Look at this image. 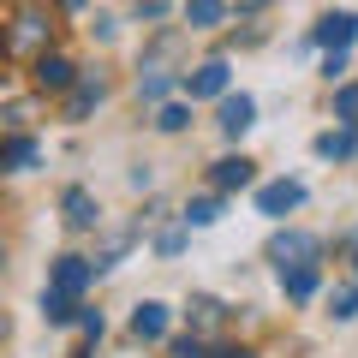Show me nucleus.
I'll use <instances>...</instances> for the list:
<instances>
[{"instance_id":"obj_1","label":"nucleus","mask_w":358,"mask_h":358,"mask_svg":"<svg viewBox=\"0 0 358 358\" xmlns=\"http://www.w3.org/2000/svg\"><path fill=\"white\" fill-rule=\"evenodd\" d=\"M317 251H322V239H317V233H299V227H287V233L268 239V263L281 268V275H287V268H310Z\"/></svg>"},{"instance_id":"obj_2","label":"nucleus","mask_w":358,"mask_h":358,"mask_svg":"<svg viewBox=\"0 0 358 358\" xmlns=\"http://www.w3.org/2000/svg\"><path fill=\"white\" fill-rule=\"evenodd\" d=\"M60 215H66V227H72V233H90L96 221H102V203H96L90 185H66V192H60Z\"/></svg>"},{"instance_id":"obj_3","label":"nucleus","mask_w":358,"mask_h":358,"mask_svg":"<svg viewBox=\"0 0 358 358\" xmlns=\"http://www.w3.org/2000/svg\"><path fill=\"white\" fill-rule=\"evenodd\" d=\"M299 203H305V185H299V179H275V185H263V192H257V215H268V221L293 215Z\"/></svg>"},{"instance_id":"obj_4","label":"nucleus","mask_w":358,"mask_h":358,"mask_svg":"<svg viewBox=\"0 0 358 358\" xmlns=\"http://www.w3.org/2000/svg\"><path fill=\"white\" fill-rule=\"evenodd\" d=\"M310 42H317V48H352L358 42V13H322L317 18V30H310Z\"/></svg>"},{"instance_id":"obj_5","label":"nucleus","mask_w":358,"mask_h":358,"mask_svg":"<svg viewBox=\"0 0 358 358\" xmlns=\"http://www.w3.org/2000/svg\"><path fill=\"white\" fill-rule=\"evenodd\" d=\"M90 281H96V263H90V257H54V275H48L54 293L84 299V287H90Z\"/></svg>"},{"instance_id":"obj_6","label":"nucleus","mask_w":358,"mask_h":358,"mask_svg":"<svg viewBox=\"0 0 358 358\" xmlns=\"http://www.w3.org/2000/svg\"><path fill=\"white\" fill-rule=\"evenodd\" d=\"M30 78H36V90H78V66L66 60V54H36V66H30Z\"/></svg>"},{"instance_id":"obj_7","label":"nucleus","mask_w":358,"mask_h":358,"mask_svg":"<svg viewBox=\"0 0 358 358\" xmlns=\"http://www.w3.org/2000/svg\"><path fill=\"white\" fill-rule=\"evenodd\" d=\"M215 126L227 131V138H245V131L257 126V102H251V96H221V114H215Z\"/></svg>"},{"instance_id":"obj_8","label":"nucleus","mask_w":358,"mask_h":358,"mask_svg":"<svg viewBox=\"0 0 358 358\" xmlns=\"http://www.w3.org/2000/svg\"><path fill=\"white\" fill-rule=\"evenodd\" d=\"M251 179H257V162H245V155H227V162L209 167V185L215 192H245Z\"/></svg>"},{"instance_id":"obj_9","label":"nucleus","mask_w":358,"mask_h":358,"mask_svg":"<svg viewBox=\"0 0 358 358\" xmlns=\"http://www.w3.org/2000/svg\"><path fill=\"white\" fill-rule=\"evenodd\" d=\"M192 96H227V60H203L197 72H185Z\"/></svg>"},{"instance_id":"obj_10","label":"nucleus","mask_w":358,"mask_h":358,"mask_svg":"<svg viewBox=\"0 0 358 358\" xmlns=\"http://www.w3.org/2000/svg\"><path fill=\"white\" fill-rule=\"evenodd\" d=\"M42 36H48V13H42V6H24V13H18V30H13V54H30Z\"/></svg>"},{"instance_id":"obj_11","label":"nucleus","mask_w":358,"mask_h":358,"mask_svg":"<svg viewBox=\"0 0 358 358\" xmlns=\"http://www.w3.org/2000/svg\"><path fill=\"white\" fill-rule=\"evenodd\" d=\"M167 317H173V310L150 299V305L131 310V334H138V341H162V334H167Z\"/></svg>"},{"instance_id":"obj_12","label":"nucleus","mask_w":358,"mask_h":358,"mask_svg":"<svg viewBox=\"0 0 358 358\" xmlns=\"http://www.w3.org/2000/svg\"><path fill=\"white\" fill-rule=\"evenodd\" d=\"M317 155H322V162H352V155H358V126L322 131V138H317Z\"/></svg>"},{"instance_id":"obj_13","label":"nucleus","mask_w":358,"mask_h":358,"mask_svg":"<svg viewBox=\"0 0 358 358\" xmlns=\"http://www.w3.org/2000/svg\"><path fill=\"white\" fill-rule=\"evenodd\" d=\"M108 96V78H78V90H72V102H66V120H84L90 108Z\"/></svg>"},{"instance_id":"obj_14","label":"nucleus","mask_w":358,"mask_h":358,"mask_svg":"<svg viewBox=\"0 0 358 358\" xmlns=\"http://www.w3.org/2000/svg\"><path fill=\"white\" fill-rule=\"evenodd\" d=\"M36 162H42V143L24 138V131H13V143H6V173H30Z\"/></svg>"},{"instance_id":"obj_15","label":"nucleus","mask_w":358,"mask_h":358,"mask_svg":"<svg viewBox=\"0 0 358 358\" xmlns=\"http://www.w3.org/2000/svg\"><path fill=\"white\" fill-rule=\"evenodd\" d=\"M281 287H287V299H293V305H305V299H317L322 275H317V263H310V268H287V275H281Z\"/></svg>"},{"instance_id":"obj_16","label":"nucleus","mask_w":358,"mask_h":358,"mask_svg":"<svg viewBox=\"0 0 358 358\" xmlns=\"http://www.w3.org/2000/svg\"><path fill=\"white\" fill-rule=\"evenodd\" d=\"M221 13H227V0H185V24L192 30H215Z\"/></svg>"},{"instance_id":"obj_17","label":"nucleus","mask_w":358,"mask_h":358,"mask_svg":"<svg viewBox=\"0 0 358 358\" xmlns=\"http://www.w3.org/2000/svg\"><path fill=\"white\" fill-rule=\"evenodd\" d=\"M42 317L48 322H72V317H84V305H78L72 293H54L48 287V293H42Z\"/></svg>"},{"instance_id":"obj_18","label":"nucleus","mask_w":358,"mask_h":358,"mask_svg":"<svg viewBox=\"0 0 358 358\" xmlns=\"http://www.w3.org/2000/svg\"><path fill=\"white\" fill-rule=\"evenodd\" d=\"M179 221H185V227H215V221H221V197H192Z\"/></svg>"},{"instance_id":"obj_19","label":"nucleus","mask_w":358,"mask_h":358,"mask_svg":"<svg viewBox=\"0 0 358 358\" xmlns=\"http://www.w3.org/2000/svg\"><path fill=\"white\" fill-rule=\"evenodd\" d=\"M185 317H192V329H215V322L227 317V305H221V299H192V310H185Z\"/></svg>"},{"instance_id":"obj_20","label":"nucleus","mask_w":358,"mask_h":358,"mask_svg":"<svg viewBox=\"0 0 358 358\" xmlns=\"http://www.w3.org/2000/svg\"><path fill=\"white\" fill-rule=\"evenodd\" d=\"M329 305H334V310H329L334 322H352V317H358V281H352V287H341V293H334Z\"/></svg>"},{"instance_id":"obj_21","label":"nucleus","mask_w":358,"mask_h":358,"mask_svg":"<svg viewBox=\"0 0 358 358\" xmlns=\"http://www.w3.org/2000/svg\"><path fill=\"white\" fill-rule=\"evenodd\" d=\"M155 126H162V131H185V126H192V108H185V102H167L162 114H155Z\"/></svg>"},{"instance_id":"obj_22","label":"nucleus","mask_w":358,"mask_h":358,"mask_svg":"<svg viewBox=\"0 0 358 358\" xmlns=\"http://www.w3.org/2000/svg\"><path fill=\"white\" fill-rule=\"evenodd\" d=\"M334 114H341L346 126H358V84H341V90H334Z\"/></svg>"},{"instance_id":"obj_23","label":"nucleus","mask_w":358,"mask_h":358,"mask_svg":"<svg viewBox=\"0 0 358 358\" xmlns=\"http://www.w3.org/2000/svg\"><path fill=\"white\" fill-rule=\"evenodd\" d=\"M167 84H173L167 72H150V78H138V102H162V96H167Z\"/></svg>"},{"instance_id":"obj_24","label":"nucleus","mask_w":358,"mask_h":358,"mask_svg":"<svg viewBox=\"0 0 358 358\" xmlns=\"http://www.w3.org/2000/svg\"><path fill=\"white\" fill-rule=\"evenodd\" d=\"M155 251H162V257H179V251H185V221H179V227H167L162 239H155Z\"/></svg>"},{"instance_id":"obj_25","label":"nucleus","mask_w":358,"mask_h":358,"mask_svg":"<svg viewBox=\"0 0 358 358\" xmlns=\"http://www.w3.org/2000/svg\"><path fill=\"white\" fill-rule=\"evenodd\" d=\"M167 358H209V352H203V341H197V334H185V341L167 346Z\"/></svg>"},{"instance_id":"obj_26","label":"nucleus","mask_w":358,"mask_h":358,"mask_svg":"<svg viewBox=\"0 0 358 358\" xmlns=\"http://www.w3.org/2000/svg\"><path fill=\"white\" fill-rule=\"evenodd\" d=\"M322 78H329V84H341V78H346V48H334L329 60H322Z\"/></svg>"},{"instance_id":"obj_27","label":"nucleus","mask_w":358,"mask_h":358,"mask_svg":"<svg viewBox=\"0 0 358 358\" xmlns=\"http://www.w3.org/2000/svg\"><path fill=\"white\" fill-rule=\"evenodd\" d=\"M78 322H84V334H90V341H102V310H84Z\"/></svg>"},{"instance_id":"obj_28","label":"nucleus","mask_w":358,"mask_h":358,"mask_svg":"<svg viewBox=\"0 0 358 358\" xmlns=\"http://www.w3.org/2000/svg\"><path fill=\"white\" fill-rule=\"evenodd\" d=\"M215 358H251V352H245V346H221Z\"/></svg>"},{"instance_id":"obj_29","label":"nucleus","mask_w":358,"mask_h":358,"mask_svg":"<svg viewBox=\"0 0 358 358\" xmlns=\"http://www.w3.org/2000/svg\"><path fill=\"white\" fill-rule=\"evenodd\" d=\"M60 6H66V13H78V6H84V0H60Z\"/></svg>"}]
</instances>
